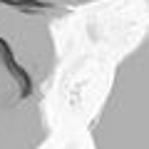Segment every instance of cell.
<instances>
[{
  "label": "cell",
  "mask_w": 149,
  "mask_h": 149,
  "mask_svg": "<svg viewBox=\"0 0 149 149\" xmlns=\"http://www.w3.org/2000/svg\"><path fill=\"white\" fill-rule=\"evenodd\" d=\"M57 20L0 3V149H45L62 52Z\"/></svg>",
  "instance_id": "obj_1"
},
{
  "label": "cell",
  "mask_w": 149,
  "mask_h": 149,
  "mask_svg": "<svg viewBox=\"0 0 149 149\" xmlns=\"http://www.w3.org/2000/svg\"><path fill=\"white\" fill-rule=\"evenodd\" d=\"M87 139L90 149H149V30L114 62Z\"/></svg>",
  "instance_id": "obj_2"
},
{
  "label": "cell",
  "mask_w": 149,
  "mask_h": 149,
  "mask_svg": "<svg viewBox=\"0 0 149 149\" xmlns=\"http://www.w3.org/2000/svg\"><path fill=\"white\" fill-rule=\"evenodd\" d=\"M0 3L20 8V10L37 13V15H47V17H52V20L60 22L70 13L82 10V8L100 5V3H107V0H0Z\"/></svg>",
  "instance_id": "obj_3"
}]
</instances>
